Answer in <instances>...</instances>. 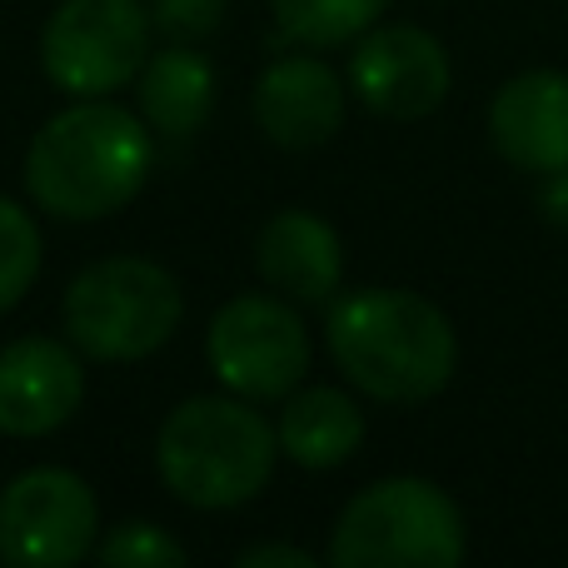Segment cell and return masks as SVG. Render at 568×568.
<instances>
[{"label": "cell", "instance_id": "6da1fadb", "mask_svg": "<svg viewBox=\"0 0 568 568\" xmlns=\"http://www.w3.org/2000/svg\"><path fill=\"white\" fill-rule=\"evenodd\" d=\"M334 364L379 404H424L449 389L459 334L449 314L414 290H354L324 320Z\"/></svg>", "mask_w": 568, "mask_h": 568}, {"label": "cell", "instance_id": "7a4b0ae2", "mask_svg": "<svg viewBox=\"0 0 568 568\" xmlns=\"http://www.w3.org/2000/svg\"><path fill=\"white\" fill-rule=\"evenodd\" d=\"M150 175V130L110 100L60 110L26 155V190L60 220H105L140 195Z\"/></svg>", "mask_w": 568, "mask_h": 568}, {"label": "cell", "instance_id": "3957f363", "mask_svg": "<svg viewBox=\"0 0 568 568\" xmlns=\"http://www.w3.org/2000/svg\"><path fill=\"white\" fill-rule=\"evenodd\" d=\"M280 434L240 399H185L160 424L155 464L165 489L195 509L250 504L275 474Z\"/></svg>", "mask_w": 568, "mask_h": 568}, {"label": "cell", "instance_id": "277c9868", "mask_svg": "<svg viewBox=\"0 0 568 568\" xmlns=\"http://www.w3.org/2000/svg\"><path fill=\"white\" fill-rule=\"evenodd\" d=\"M469 554L464 514L434 479L394 474L359 489L329 534L339 568H454Z\"/></svg>", "mask_w": 568, "mask_h": 568}, {"label": "cell", "instance_id": "5b68a950", "mask_svg": "<svg viewBox=\"0 0 568 568\" xmlns=\"http://www.w3.org/2000/svg\"><path fill=\"white\" fill-rule=\"evenodd\" d=\"M185 294L155 260H100L65 290V329L90 359H145L180 329Z\"/></svg>", "mask_w": 568, "mask_h": 568}, {"label": "cell", "instance_id": "8992f818", "mask_svg": "<svg viewBox=\"0 0 568 568\" xmlns=\"http://www.w3.org/2000/svg\"><path fill=\"white\" fill-rule=\"evenodd\" d=\"M150 55V10L140 0H60L40 36L45 75L65 95L95 100L130 85Z\"/></svg>", "mask_w": 568, "mask_h": 568}, {"label": "cell", "instance_id": "52a82bcc", "mask_svg": "<svg viewBox=\"0 0 568 568\" xmlns=\"http://www.w3.org/2000/svg\"><path fill=\"white\" fill-rule=\"evenodd\" d=\"M210 369L240 399H284L310 374V329L280 294H240L210 324Z\"/></svg>", "mask_w": 568, "mask_h": 568}, {"label": "cell", "instance_id": "ba28073f", "mask_svg": "<svg viewBox=\"0 0 568 568\" xmlns=\"http://www.w3.org/2000/svg\"><path fill=\"white\" fill-rule=\"evenodd\" d=\"M95 494L70 469H30L0 494V559L16 568H65L90 554Z\"/></svg>", "mask_w": 568, "mask_h": 568}, {"label": "cell", "instance_id": "9c48e42d", "mask_svg": "<svg viewBox=\"0 0 568 568\" xmlns=\"http://www.w3.org/2000/svg\"><path fill=\"white\" fill-rule=\"evenodd\" d=\"M454 60L424 26H369L349 55V90L384 120H424L449 100Z\"/></svg>", "mask_w": 568, "mask_h": 568}, {"label": "cell", "instance_id": "30bf717a", "mask_svg": "<svg viewBox=\"0 0 568 568\" xmlns=\"http://www.w3.org/2000/svg\"><path fill=\"white\" fill-rule=\"evenodd\" d=\"M489 145L519 175L568 170V70L534 65L504 80L489 100Z\"/></svg>", "mask_w": 568, "mask_h": 568}, {"label": "cell", "instance_id": "8fae6325", "mask_svg": "<svg viewBox=\"0 0 568 568\" xmlns=\"http://www.w3.org/2000/svg\"><path fill=\"white\" fill-rule=\"evenodd\" d=\"M85 399L75 354L55 339H16L0 349V434L36 439L70 419Z\"/></svg>", "mask_w": 568, "mask_h": 568}, {"label": "cell", "instance_id": "7c38bea8", "mask_svg": "<svg viewBox=\"0 0 568 568\" xmlns=\"http://www.w3.org/2000/svg\"><path fill=\"white\" fill-rule=\"evenodd\" d=\"M255 120L284 150L324 145L344 125V80L314 55H284L260 75Z\"/></svg>", "mask_w": 568, "mask_h": 568}, {"label": "cell", "instance_id": "4fadbf2b", "mask_svg": "<svg viewBox=\"0 0 568 568\" xmlns=\"http://www.w3.org/2000/svg\"><path fill=\"white\" fill-rule=\"evenodd\" d=\"M255 265L284 300L324 304L344 280V250L329 220L310 210H280L255 240Z\"/></svg>", "mask_w": 568, "mask_h": 568}, {"label": "cell", "instance_id": "5bb4252c", "mask_svg": "<svg viewBox=\"0 0 568 568\" xmlns=\"http://www.w3.org/2000/svg\"><path fill=\"white\" fill-rule=\"evenodd\" d=\"M280 454H290L300 469H339L364 444V414L344 389L314 384L300 389L280 414Z\"/></svg>", "mask_w": 568, "mask_h": 568}, {"label": "cell", "instance_id": "9a60e30c", "mask_svg": "<svg viewBox=\"0 0 568 568\" xmlns=\"http://www.w3.org/2000/svg\"><path fill=\"white\" fill-rule=\"evenodd\" d=\"M215 105V70L200 50H165L140 70V110L160 135H195Z\"/></svg>", "mask_w": 568, "mask_h": 568}, {"label": "cell", "instance_id": "2e32d148", "mask_svg": "<svg viewBox=\"0 0 568 568\" xmlns=\"http://www.w3.org/2000/svg\"><path fill=\"white\" fill-rule=\"evenodd\" d=\"M389 10V0H275V20L300 45H344L359 40L374 20Z\"/></svg>", "mask_w": 568, "mask_h": 568}, {"label": "cell", "instance_id": "e0dca14e", "mask_svg": "<svg viewBox=\"0 0 568 568\" xmlns=\"http://www.w3.org/2000/svg\"><path fill=\"white\" fill-rule=\"evenodd\" d=\"M40 275V230L16 200L0 195V314L16 310Z\"/></svg>", "mask_w": 568, "mask_h": 568}, {"label": "cell", "instance_id": "ac0fdd59", "mask_svg": "<svg viewBox=\"0 0 568 568\" xmlns=\"http://www.w3.org/2000/svg\"><path fill=\"white\" fill-rule=\"evenodd\" d=\"M100 564L105 568H180L185 564V549L175 539L155 529V524H125L115 529L105 544H100Z\"/></svg>", "mask_w": 568, "mask_h": 568}, {"label": "cell", "instance_id": "d6986e66", "mask_svg": "<svg viewBox=\"0 0 568 568\" xmlns=\"http://www.w3.org/2000/svg\"><path fill=\"white\" fill-rule=\"evenodd\" d=\"M225 0H150V20L175 40H200L220 26Z\"/></svg>", "mask_w": 568, "mask_h": 568}, {"label": "cell", "instance_id": "ffe728a7", "mask_svg": "<svg viewBox=\"0 0 568 568\" xmlns=\"http://www.w3.org/2000/svg\"><path fill=\"white\" fill-rule=\"evenodd\" d=\"M240 568H270V564H284V568H314V559L304 549H284V544H260V549H245L235 559Z\"/></svg>", "mask_w": 568, "mask_h": 568}, {"label": "cell", "instance_id": "44dd1931", "mask_svg": "<svg viewBox=\"0 0 568 568\" xmlns=\"http://www.w3.org/2000/svg\"><path fill=\"white\" fill-rule=\"evenodd\" d=\"M539 205H544V220L549 225H559L568 230V170H559V175H544L539 180Z\"/></svg>", "mask_w": 568, "mask_h": 568}]
</instances>
